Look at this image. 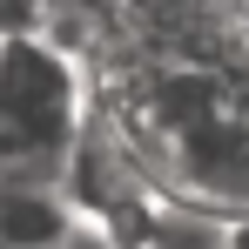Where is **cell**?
I'll return each mask as SVG.
<instances>
[{"instance_id":"6da1fadb","label":"cell","mask_w":249,"mask_h":249,"mask_svg":"<svg viewBox=\"0 0 249 249\" xmlns=\"http://www.w3.org/2000/svg\"><path fill=\"white\" fill-rule=\"evenodd\" d=\"M94 101V74L54 34H7L0 54V182H61Z\"/></svg>"},{"instance_id":"7a4b0ae2","label":"cell","mask_w":249,"mask_h":249,"mask_svg":"<svg viewBox=\"0 0 249 249\" xmlns=\"http://www.w3.org/2000/svg\"><path fill=\"white\" fill-rule=\"evenodd\" d=\"M47 27V0H0V34H34Z\"/></svg>"},{"instance_id":"3957f363","label":"cell","mask_w":249,"mask_h":249,"mask_svg":"<svg viewBox=\"0 0 249 249\" xmlns=\"http://www.w3.org/2000/svg\"><path fill=\"white\" fill-rule=\"evenodd\" d=\"M236 7H243V20H249V0H236Z\"/></svg>"},{"instance_id":"277c9868","label":"cell","mask_w":249,"mask_h":249,"mask_svg":"<svg viewBox=\"0 0 249 249\" xmlns=\"http://www.w3.org/2000/svg\"><path fill=\"white\" fill-rule=\"evenodd\" d=\"M0 54H7V34H0Z\"/></svg>"}]
</instances>
